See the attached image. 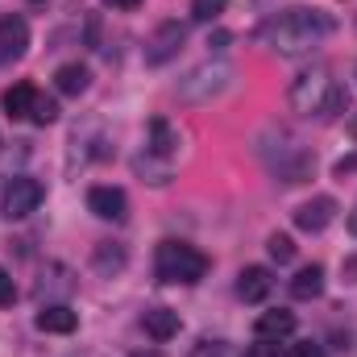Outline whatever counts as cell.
<instances>
[{
  "label": "cell",
  "mask_w": 357,
  "mask_h": 357,
  "mask_svg": "<svg viewBox=\"0 0 357 357\" xmlns=\"http://www.w3.org/2000/svg\"><path fill=\"white\" fill-rule=\"evenodd\" d=\"M254 333L266 337V341H282V337H291V333H295V312H287V307L262 312L258 324H254Z\"/></svg>",
  "instance_id": "cell-13"
},
{
  "label": "cell",
  "mask_w": 357,
  "mask_h": 357,
  "mask_svg": "<svg viewBox=\"0 0 357 357\" xmlns=\"http://www.w3.org/2000/svg\"><path fill=\"white\" fill-rule=\"evenodd\" d=\"M354 171H357V154H354V158H341V162H337V178L354 175Z\"/></svg>",
  "instance_id": "cell-29"
},
{
  "label": "cell",
  "mask_w": 357,
  "mask_h": 357,
  "mask_svg": "<svg viewBox=\"0 0 357 357\" xmlns=\"http://www.w3.org/2000/svg\"><path fill=\"white\" fill-rule=\"evenodd\" d=\"M229 79H233V67L229 63H204V67H195V71H187L178 79V100L208 104L212 96H220V91L229 88Z\"/></svg>",
  "instance_id": "cell-4"
},
{
  "label": "cell",
  "mask_w": 357,
  "mask_h": 357,
  "mask_svg": "<svg viewBox=\"0 0 357 357\" xmlns=\"http://www.w3.org/2000/svg\"><path fill=\"white\" fill-rule=\"evenodd\" d=\"M245 357H287V349H282V341H266V337H258V341L245 349Z\"/></svg>",
  "instance_id": "cell-26"
},
{
  "label": "cell",
  "mask_w": 357,
  "mask_h": 357,
  "mask_svg": "<svg viewBox=\"0 0 357 357\" xmlns=\"http://www.w3.org/2000/svg\"><path fill=\"white\" fill-rule=\"evenodd\" d=\"M345 108H349V91L337 84V88H333V96H328V104H324V112H320V121H337Z\"/></svg>",
  "instance_id": "cell-24"
},
{
  "label": "cell",
  "mask_w": 357,
  "mask_h": 357,
  "mask_svg": "<svg viewBox=\"0 0 357 357\" xmlns=\"http://www.w3.org/2000/svg\"><path fill=\"white\" fill-rule=\"evenodd\" d=\"M312 171H316V154L287 137V146L274 158V175L282 178V183H303V178H312Z\"/></svg>",
  "instance_id": "cell-7"
},
{
  "label": "cell",
  "mask_w": 357,
  "mask_h": 357,
  "mask_svg": "<svg viewBox=\"0 0 357 357\" xmlns=\"http://www.w3.org/2000/svg\"><path fill=\"white\" fill-rule=\"evenodd\" d=\"M208 46H212V50H225V46H229V33H225V29H216V33L208 38Z\"/></svg>",
  "instance_id": "cell-31"
},
{
  "label": "cell",
  "mask_w": 357,
  "mask_h": 357,
  "mask_svg": "<svg viewBox=\"0 0 357 357\" xmlns=\"http://www.w3.org/2000/svg\"><path fill=\"white\" fill-rule=\"evenodd\" d=\"M88 208L100 216V220H125L129 199H125L121 187H91L88 191Z\"/></svg>",
  "instance_id": "cell-10"
},
{
  "label": "cell",
  "mask_w": 357,
  "mask_h": 357,
  "mask_svg": "<svg viewBox=\"0 0 357 357\" xmlns=\"http://www.w3.org/2000/svg\"><path fill=\"white\" fill-rule=\"evenodd\" d=\"M333 220H337V199L333 195H316V199L295 208V229H303V233H324Z\"/></svg>",
  "instance_id": "cell-8"
},
{
  "label": "cell",
  "mask_w": 357,
  "mask_h": 357,
  "mask_svg": "<svg viewBox=\"0 0 357 357\" xmlns=\"http://www.w3.org/2000/svg\"><path fill=\"white\" fill-rule=\"evenodd\" d=\"M146 150L158 154V158H171L178 150V133L167 116H154V121H150V146H146Z\"/></svg>",
  "instance_id": "cell-15"
},
{
  "label": "cell",
  "mask_w": 357,
  "mask_h": 357,
  "mask_svg": "<svg viewBox=\"0 0 357 357\" xmlns=\"http://www.w3.org/2000/svg\"><path fill=\"white\" fill-rule=\"evenodd\" d=\"M13 299H17V282L8 270H0V307H13Z\"/></svg>",
  "instance_id": "cell-27"
},
{
  "label": "cell",
  "mask_w": 357,
  "mask_h": 357,
  "mask_svg": "<svg viewBox=\"0 0 357 357\" xmlns=\"http://www.w3.org/2000/svg\"><path fill=\"white\" fill-rule=\"evenodd\" d=\"M266 250H270V258H274V262H278V266H282V262H291V258H295V241H291V237H287V233H274V237H270V241H266Z\"/></svg>",
  "instance_id": "cell-23"
},
{
  "label": "cell",
  "mask_w": 357,
  "mask_h": 357,
  "mask_svg": "<svg viewBox=\"0 0 357 357\" xmlns=\"http://www.w3.org/2000/svg\"><path fill=\"white\" fill-rule=\"evenodd\" d=\"M33 100H38V91L33 84H13V88L4 91V116H13V121H25L29 112H33Z\"/></svg>",
  "instance_id": "cell-17"
},
{
  "label": "cell",
  "mask_w": 357,
  "mask_h": 357,
  "mask_svg": "<svg viewBox=\"0 0 357 357\" xmlns=\"http://www.w3.org/2000/svg\"><path fill=\"white\" fill-rule=\"evenodd\" d=\"M291 295L295 299H320L324 295V266H303L295 278H291Z\"/></svg>",
  "instance_id": "cell-18"
},
{
  "label": "cell",
  "mask_w": 357,
  "mask_h": 357,
  "mask_svg": "<svg viewBox=\"0 0 357 357\" xmlns=\"http://www.w3.org/2000/svg\"><path fill=\"white\" fill-rule=\"evenodd\" d=\"M133 171L137 175H146L150 183H171V158H158V154H137L133 158Z\"/></svg>",
  "instance_id": "cell-20"
},
{
  "label": "cell",
  "mask_w": 357,
  "mask_h": 357,
  "mask_svg": "<svg viewBox=\"0 0 357 357\" xmlns=\"http://www.w3.org/2000/svg\"><path fill=\"white\" fill-rule=\"evenodd\" d=\"M328 33H333V17L328 13H320V8H287V13L270 17L258 38L274 54L299 59V54H312Z\"/></svg>",
  "instance_id": "cell-1"
},
{
  "label": "cell",
  "mask_w": 357,
  "mask_h": 357,
  "mask_svg": "<svg viewBox=\"0 0 357 357\" xmlns=\"http://www.w3.org/2000/svg\"><path fill=\"white\" fill-rule=\"evenodd\" d=\"M154 274H158L162 282H183V287H191V282H199V278L208 274V258H204L195 245H187V241H162L158 254H154Z\"/></svg>",
  "instance_id": "cell-2"
},
{
  "label": "cell",
  "mask_w": 357,
  "mask_h": 357,
  "mask_svg": "<svg viewBox=\"0 0 357 357\" xmlns=\"http://www.w3.org/2000/svg\"><path fill=\"white\" fill-rule=\"evenodd\" d=\"M142 328H146L154 341H171L178 333V312H171V307H150V312L142 316Z\"/></svg>",
  "instance_id": "cell-16"
},
{
  "label": "cell",
  "mask_w": 357,
  "mask_h": 357,
  "mask_svg": "<svg viewBox=\"0 0 357 357\" xmlns=\"http://www.w3.org/2000/svg\"><path fill=\"white\" fill-rule=\"evenodd\" d=\"M333 88H337V79H333L328 67H307V71L295 75L287 100H291V108H295L299 116H320L324 104H328V96H333Z\"/></svg>",
  "instance_id": "cell-3"
},
{
  "label": "cell",
  "mask_w": 357,
  "mask_h": 357,
  "mask_svg": "<svg viewBox=\"0 0 357 357\" xmlns=\"http://www.w3.org/2000/svg\"><path fill=\"white\" fill-rule=\"evenodd\" d=\"M29 121H33V125H54V121H59V104H54L50 96H42V91H38V100H33V112H29Z\"/></svg>",
  "instance_id": "cell-22"
},
{
  "label": "cell",
  "mask_w": 357,
  "mask_h": 357,
  "mask_svg": "<svg viewBox=\"0 0 357 357\" xmlns=\"http://www.w3.org/2000/svg\"><path fill=\"white\" fill-rule=\"evenodd\" d=\"M104 4H108V8H116V13H133L142 0H104Z\"/></svg>",
  "instance_id": "cell-30"
},
{
  "label": "cell",
  "mask_w": 357,
  "mask_h": 357,
  "mask_svg": "<svg viewBox=\"0 0 357 357\" xmlns=\"http://www.w3.org/2000/svg\"><path fill=\"white\" fill-rule=\"evenodd\" d=\"M91 84L88 67H79V63H63L59 71H54V88L63 91V96H84Z\"/></svg>",
  "instance_id": "cell-19"
},
{
  "label": "cell",
  "mask_w": 357,
  "mask_h": 357,
  "mask_svg": "<svg viewBox=\"0 0 357 357\" xmlns=\"http://www.w3.org/2000/svg\"><path fill=\"white\" fill-rule=\"evenodd\" d=\"M42 199H46V187H42L38 178L17 175L8 187H4L0 208H4V216H8V220H25L29 212H38V204H42Z\"/></svg>",
  "instance_id": "cell-5"
},
{
  "label": "cell",
  "mask_w": 357,
  "mask_h": 357,
  "mask_svg": "<svg viewBox=\"0 0 357 357\" xmlns=\"http://www.w3.org/2000/svg\"><path fill=\"white\" fill-rule=\"evenodd\" d=\"M191 357H245L233 341H199L195 349H191Z\"/></svg>",
  "instance_id": "cell-21"
},
{
  "label": "cell",
  "mask_w": 357,
  "mask_h": 357,
  "mask_svg": "<svg viewBox=\"0 0 357 357\" xmlns=\"http://www.w3.org/2000/svg\"><path fill=\"white\" fill-rule=\"evenodd\" d=\"M349 229H354V237H357V212H354V216H349Z\"/></svg>",
  "instance_id": "cell-32"
},
{
  "label": "cell",
  "mask_w": 357,
  "mask_h": 357,
  "mask_svg": "<svg viewBox=\"0 0 357 357\" xmlns=\"http://www.w3.org/2000/svg\"><path fill=\"white\" fill-rule=\"evenodd\" d=\"M349 129H354V133H357V116H354V125H349Z\"/></svg>",
  "instance_id": "cell-34"
},
{
  "label": "cell",
  "mask_w": 357,
  "mask_h": 357,
  "mask_svg": "<svg viewBox=\"0 0 357 357\" xmlns=\"http://www.w3.org/2000/svg\"><path fill=\"white\" fill-rule=\"evenodd\" d=\"M225 4H229V0H191V17H195V21H216V17L225 13Z\"/></svg>",
  "instance_id": "cell-25"
},
{
  "label": "cell",
  "mask_w": 357,
  "mask_h": 357,
  "mask_svg": "<svg viewBox=\"0 0 357 357\" xmlns=\"http://www.w3.org/2000/svg\"><path fill=\"white\" fill-rule=\"evenodd\" d=\"M133 357H158V354H133Z\"/></svg>",
  "instance_id": "cell-33"
},
{
  "label": "cell",
  "mask_w": 357,
  "mask_h": 357,
  "mask_svg": "<svg viewBox=\"0 0 357 357\" xmlns=\"http://www.w3.org/2000/svg\"><path fill=\"white\" fill-rule=\"evenodd\" d=\"M38 328H42V333H59V337H67V333L79 328V316H75L67 303H46V307L38 312Z\"/></svg>",
  "instance_id": "cell-12"
},
{
  "label": "cell",
  "mask_w": 357,
  "mask_h": 357,
  "mask_svg": "<svg viewBox=\"0 0 357 357\" xmlns=\"http://www.w3.org/2000/svg\"><path fill=\"white\" fill-rule=\"evenodd\" d=\"M183 42H187V25H178V21H162V25L154 29V38L146 42V63H150V67L171 63L178 50H183Z\"/></svg>",
  "instance_id": "cell-6"
},
{
  "label": "cell",
  "mask_w": 357,
  "mask_h": 357,
  "mask_svg": "<svg viewBox=\"0 0 357 357\" xmlns=\"http://www.w3.org/2000/svg\"><path fill=\"white\" fill-rule=\"evenodd\" d=\"M129 262V254H125V245H116V241H100L96 245V254H91V266L100 278H112V274H121Z\"/></svg>",
  "instance_id": "cell-14"
},
{
  "label": "cell",
  "mask_w": 357,
  "mask_h": 357,
  "mask_svg": "<svg viewBox=\"0 0 357 357\" xmlns=\"http://www.w3.org/2000/svg\"><path fill=\"white\" fill-rule=\"evenodd\" d=\"M25 50H29V25H25V17H17V13L0 17V63H17Z\"/></svg>",
  "instance_id": "cell-9"
},
{
  "label": "cell",
  "mask_w": 357,
  "mask_h": 357,
  "mask_svg": "<svg viewBox=\"0 0 357 357\" xmlns=\"http://www.w3.org/2000/svg\"><path fill=\"white\" fill-rule=\"evenodd\" d=\"M291 357H324V345H316V341H299V345L291 349Z\"/></svg>",
  "instance_id": "cell-28"
},
{
  "label": "cell",
  "mask_w": 357,
  "mask_h": 357,
  "mask_svg": "<svg viewBox=\"0 0 357 357\" xmlns=\"http://www.w3.org/2000/svg\"><path fill=\"white\" fill-rule=\"evenodd\" d=\"M270 291H274V278H270L266 266H245L237 274V295H241L245 303H262Z\"/></svg>",
  "instance_id": "cell-11"
}]
</instances>
